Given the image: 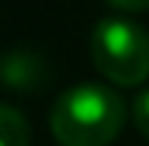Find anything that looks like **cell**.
I'll return each instance as SVG.
<instances>
[{"mask_svg":"<svg viewBox=\"0 0 149 146\" xmlns=\"http://www.w3.org/2000/svg\"><path fill=\"white\" fill-rule=\"evenodd\" d=\"M127 121V102L108 83H73L51 108V133L60 146H108Z\"/></svg>","mask_w":149,"mask_h":146,"instance_id":"obj_1","label":"cell"},{"mask_svg":"<svg viewBox=\"0 0 149 146\" xmlns=\"http://www.w3.org/2000/svg\"><path fill=\"white\" fill-rule=\"evenodd\" d=\"M89 54L98 73L118 86H140L149 80V35L133 19H98L89 35Z\"/></svg>","mask_w":149,"mask_h":146,"instance_id":"obj_2","label":"cell"},{"mask_svg":"<svg viewBox=\"0 0 149 146\" xmlns=\"http://www.w3.org/2000/svg\"><path fill=\"white\" fill-rule=\"evenodd\" d=\"M48 80V64L38 51L32 48H6L0 54V83L10 89H22V92H32V89L45 86Z\"/></svg>","mask_w":149,"mask_h":146,"instance_id":"obj_3","label":"cell"},{"mask_svg":"<svg viewBox=\"0 0 149 146\" xmlns=\"http://www.w3.org/2000/svg\"><path fill=\"white\" fill-rule=\"evenodd\" d=\"M0 146H29V121L13 105L0 102Z\"/></svg>","mask_w":149,"mask_h":146,"instance_id":"obj_4","label":"cell"},{"mask_svg":"<svg viewBox=\"0 0 149 146\" xmlns=\"http://www.w3.org/2000/svg\"><path fill=\"white\" fill-rule=\"evenodd\" d=\"M133 124H136V130L149 140V89H143V92L136 95V102H133Z\"/></svg>","mask_w":149,"mask_h":146,"instance_id":"obj_5","label":"cell"},{"mask_svg":"<svg viewBox=\"0 0 149 146\" xmlns=\"http://www.w3.org/2000/svg\"><path fill=\"white\" fill-rule=\"evenodd\" d=\"M111 6H118V10H130V13H136V10H149V0H108Z\"/></svg>","mask_w":149,"mask_h":146,"instance_id":"obj_6","label":"cell"}]
</instances>
